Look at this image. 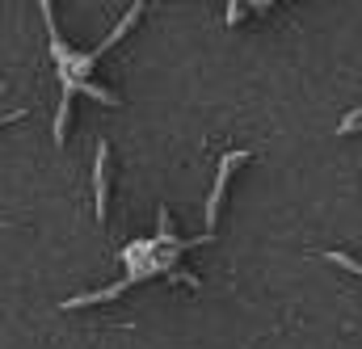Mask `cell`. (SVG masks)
<instances>
[{
	"instance_id": "cell-1",
	"label": "cell",
	"mask_w": 362,
	"mask_h": 349,
	"mask_svg": "<svg viewBox=\"0 0 362 349\" xmlns=\"http://www.w3.org/2000/svg\"><path fill=\"white\" fill-rule=\"evenodd\" d=\"M240 160H249V152H228V156L219 160V177H215V185H211V202H206V223H211V227H215V219H219V202H223L228 177H232V169H236Z\"/></svg>"
},
{
	"instance_id": "cell-2",
	"label": "cell",
	"mask_w": 362,
	"mask_h": 349,
	"mask_svg": "<svg viewBox=\"0 0 362 349\" xmlns=\"http://www.w3.org/2000/svg\"><path fill=\"white\" fill-rule=\"evenodd\" d=\"M105 160H110V148L97 143V160H93V202H97V219H105Z\"/></svg>"
},
{
	"instance_id": "cell-3",
	"label": "cell",
	"mask_w": 362,
	"mask_h": 349,
	"mask_svg": "<svg viewBox=\"0 0 362 349\" xmlns=\"http://www.w3.org/2000/svg\"><path fill=\"white\" fill-rule=\"evenodd\" d=\"M68 114H72V105H68V97L59 101V114H55V143H64V135H68Z\"/></svg>"
},
{
	"instance_id": "cell-4",
	"label": "cell",
	"mask_w": 362,
	"mask_h": 349,
	"mask_svg": "<svg viewBox=\"0 0 362 349\" xmlns=\"http://www.w3.org/2000/svg\"><path fill=\"white\" fill-rule=\"evenodd\" d=\"M329 261H337V265H346V269H350V273H358L362 278V265L354 261V257H346V253H329Z\"/></svg>"
},
{
	"instance_id": "cell-5",
	"label": "cell",
	"mask_w": 362,
	"mask_h": 349,
	"mask_svg": "<svg viewBox=\"0 0 362 349\" xmlns=\"http://www.w3.org/2000/svg\"><path fill=\"white\" fill-rule=\"evenodd\" d=\"M245 13H249V8H245V4H232V8H228V21H240V17H245Z\"/></svg>"
}]
</instances>
